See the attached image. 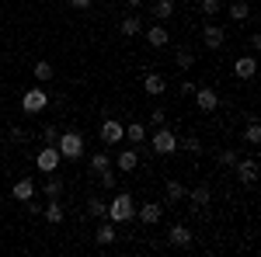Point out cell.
<instances>
[{
    "label": "cell",
    "instance_id": "ac0fdd59",
    "mask_svg": "<svg viewBox=\"0 0 261 257\" xmlns=\"http://www.w3.org/2000/svg\"><path fill=\"white\" fill-rule=\"evenodd\" d=\"M125 139H129L133 146H143V142H146V125H143V122H125Z\"/></svg>",
    "mask_w": 261,
    "mask_h": 257
},
{
    "label": "cell",
    "instance_id": "6da1fadb",
    "mask_svg": "<svg viewBox=\"0 0 261 257\" xmlns=\"http://www.w3.org/2000/svg\"><path fill=\"white\" fill-rule=\"evenodd\" d=\"M133 216H136V202H133V195H129V191H119V195L108 202L105 219H112V222H129Z\"/></svg>",
    "mask_w": 261,
    "mask_h": 257
},
{
    "label": "cell",
    "instance_id": "83f0119b",
    "mask_svg": "<svg viewBox=\"0 0 261 257\" xmlns=\"http://www.w3.org/2000/svg\"><path fill=\"white\" fill-rule=\"evenodd\" d=\"M174 63H178L181 70H192V66H195V52H192V49H178V52H174Z\"/></svg>",
    "mask_w": 261,
    "mask_h": 257
},
{
    "label": "cell",
    "instance_id": "f546056e",
    "mask_svg": "<svg viewBox=\"0 0 261 257\" xmlns=\"http://www.w3.org/2000/svg\"><path fill=\"white\" fill-rule=\"evenodd\" d=\"M60 195H63V181L49 174V181H45V198H60Z\"/></svg>",
    "mask_w": 261,
    "mask_h": 257
},
{
    "label": "cell",
    "instance_id": "7402d4cb",
    "mask_svg": "<svg viewBox=\"0 0 261 257\" xmlns=\"http://www.w3.org/2000/svg\"><path fill=\"white\" fill-rule=\"evenodd\" d=\"M143 91H146V94H164V91H167V80H164L161 73H146V77H143Z\"/></svg>",
    "mask_w": 261,
    "mask_h": 257
},
{
    "label": "cell",
    "instance_id": "7a4b0ae2",
    "mask_svg": "<svg viewBox=\"0 0 261 257\" xmlns=\"http://www.w3.org/2000/svg\"><path fill=\"white\" fill-rule=\"evenodd\" d=\"M56 150H60L63 160H81L84 153H87V150H84V136H81V132H60Z\"/></svg>",
    "mask_w": 261,
    "mask_h": 257
},
{
    "label": "cell",
    "instance_id": "484cf974",
    "mask_svg": "<svg viewBox=\"0 0 261 257\" xmlns=\"http://www.w3.org/2000/svg\"><path fill=\"white\" fill-rule=\"evenodd\" d=\"M112 167V157L105 153V150H98V153H91V170L94 174H101V170H108Z\"/></svg>",
    "mask_w": 261,
    "mask_h": 257
},
{
    "label": "cell",
    "instance_id": "4fadbf2b",
    "mask_svg": "<svg viewBox=\"0 0 261 257\" xmlns=\"http://www.w3.org/2000/svg\"><path fill=\"white\" fill-rule=\"evenodd\" d=\"M136 216H140V222L153 226V222H161V216H164V205H157V202H146V205H140V209H136Z\"/></svg>",
    "mask_w": 261,
    "mask_h": 257
},
{
    "label": "cell",
    "instance_id": "ffe728a7",
    "mask_svg": "<svg viewBox=\"0 0 261 257\" xmlns=\"http://www.w3.org/2000/svg\"><path fill=\"white\" fill-rule=\"evenodd\" d=\"M146 42H150L153 49H164V45L171 42V35H167V28H164V24H153V28H146Z\"/></svg>",
    "mask_w": 261,
    "mask_h": 257
},
{
    "label": "cell",
    "instance_id": "ba28073f",
    "mask_svg": "<svg viewBox=\"0 0 261 257\" xmlns=\"http://www.w3.org/2000/svg\"><path fill=\"white\" fill-rule=\"evenodd\" d=\"M233 170H237V178H241V184H254L258 181V160L254 157H237V163H233Z\"/></svg>",
    "mask_w": 261,
    "mask_h": 257
},
{
    "label": "cell",
    "instance_id": "8fae6325",
    "mask_svg": "<svg viewBox=\"0 0 261 257\" xmlns=\"http://www.w3.org/2000/svg\"><path fill=\"white\" fill-rule=\"evenodd\" d=\"M42 216H45V222H49V226H60L63 219H66V212H63V205H60V198H49V202L42 205Z\"/></svg>",
    "mask_w": 261,
    "mask_h": 257
},
{
    "label": "cell",
    "instance_id": "603a6c76",
    "mask_svg": "<svg viewBox=\"0 0 261 257\" xmlns=\"http://www.w3.org/2000/svg\"><path fill=\"white\" fill-rule=\"evenodd\" d=\"M105 212H108V202L105 198H98V195L87 198V216L91 219H105Z\"/></svg>",
    "mask_w": 261,
    "mask_h": 257
},
{
    "label": "cell",
    "instance_id": "5bb4252c",
    "mask_svg": "<svg viewBox=\"0 0 261 257\" xmlns=\"http://www.w3.org/2000/svg\"><path fill=\"white\" fill-rule=\"evenodd\" d=\"M167 243H171V247H192V230H188V226H171V230H167Z\"/></svg>",
    "mask_w": 261,
    "mask_h": 257
},
{
    "label": "cell",
    "instance_id": "9c48e42d",
    "mask_svg": "<svg viewBox=\"0 0 261 257\" xmlns=\"http://www.w3.org/2000/svg\"><path fill=\"white\" fill-rule=\"evenodd\" d=\"M258 73V60L254 56H237V63H233V77L237 80H251Z\"/></svg>",
    "mask_w": 261,
    "mask_h": 257
},
{
    "label": "cell",
    "instance_id": "8d00e7d4",
    "mask_svg": "<svg viewBox=\"0 0 261 257\" xmlns=\"http://www.w3.org/2000/svg\"><path fill=\"white\" fill-rule=\"evenodd\" d=\"M150 122H153V125H164V122H167V111H164V108H153Z\"/></svg>",
    "mask_w": 261,
    "mask_h": 257
},
{
    "label": "cell",
    "instance_id": "4316f807",
    "mask_svg": "<svg viewBox=\"0 0 261 257\" xmlns=\"http://www.w3.org/2000/svg\"><path fill=\"white\" fill-rule=\"evenodd\" d=\"M53 73H56V70H53V63H45V60L35 63V80H39V83H49Z\"/></svg>",
    "mask_w": 261,
    "mask_h": 257
},
{
    "label": "cell",
    "instance_id": "5b68a950",
    "mask_svg": "<svg viewBox=\"0 0 261 257\" xmlns=\"http://www.w3.org/2000/svg\"><path fill=\"white\" fill-rule=\"evenodd\" d=\"M98 136H101V142H105V146H119L122 139H125V122L105 119V122L98 125Z\"/></svg>",
    "mask_w": 261,
    "mask_h": 257
},
{
    "label": "cell",
    "instance_id": "2e32d148",
    "mask_svg": "<svg viewBox=\"0 0 261 257\" xmlns=\"http://www.w3.org/2000/svg\"><path fill=\"white\" fill-rule=\"evenodd\" d=\"M185 198L192 202V209H205V205H209V198H213V191H209V184H199V188L185 191Z\"/></svg>",
    "mask_w": 261,
    "mask_h": 257
},
{
    "label": "cell",
    "instance_id": "d6a6232c",
    "mask_svg": "<svg viewBox=\"0 0 261 257\" xmlns=\"http://www.w3.org/2000/svg\"><path fill=\"white\" fill-rule=\"evenodd\" d=\"M237 157H241L237 150H220V163H223V167H233V163H237Z\"/></svg>",
    "mask_w": 261,
    "mask_h": 257
},
{
    "label": "cell",
    "instance_id": "8992f818",
    "mask_svg": "<svg viewBox=\"0 0 261 257\" xmlns=\"http://www.w3.org/2000/svg\"><path fill=\"white\" fill-rule=\"evenodd\" d=\"M60 163H63V157H60V150H56V146H42L39 153H35V167H39L42 174H56V170H60Z\"/></svg>",
    "mask_w": 261,
    "mask_h": 257
},
{
    "label": "cell",
    "instance_id": "b9f144b4",
    "mask_svg": "<svg viewBox=\"0 0 261 257\" xmlns=\"http://www.w3.org/2000/svg\"><path fill=\"white\" fill-rule=\"evenodd\" d=\"M143 0H125V7H140Z\"/></svg>",
    "mask_w": 261,
    "mask_h": 257
},
{
    "label": "cell",
    "instance_id": "60d3db41",
    "mask_svg": "<svg viewBox=\"0 0 261 257\" xmlns=\"http://www.w3.org/2000/svg\"><path fill=\"white\" fill-rule=\"evenodd\" d=\"M70 7H77V11H87V7H91V0H70Z\"/></svg>",
    "mask_w": 261,
    "mask_h": 257
},
{
    "label": "cell",
    "instance_id": "74e56055",
    "mask_svg": "<svg viewBox=\"0 0 261 257\" xmlns=\"http://www.w3.org/2000/svg\"><path fill=\"white\" fill-rule=\"evenodd\" d=\"M24 205H28V212H32V216H42V205H39V202H35V198H28Z\"/></svg>",
    "mask_w": 261,
    "mask_h": 257
},
{
    "label": "cell",
    "instance_id": "f1b7e54d",
    "mask_svg": "<svg viewBox=\"0 0 261 257\" xmlns=\"http://www.w3.org/2000/svg\"><path fill=\"white\" fill-rule=\"evenodd\" d=\"M244 139H247V146H258V142H261V125L254 119H251L247 129H244Z\"/></svg>",
    "mask_w": 261,
    "mask_h": 257
},
{
    "label": "cell",
    "instance_id": "1f68e13d",
    "mask_svg": "<svg viewBox=\"0 0 261 257\" xmlns=\"http://www.w3.org/2000/svg\"><path fill=\"white\" fill-rule=\"evenodd\" d=\"M56 139H60V132L53 125H42V146H56Z\"/></svg>",
    "mask_w": 261,
    "mask_h": 257
},
{
    "label": "cell",
    "instance_id": "e0dca14e",
    "mask_svg": "<svg viewBox=\"0 0 261 257\" xmlns=\"http://www.w3.org/2000/svg\"><path fill=\"white\" fill-rule=\"evenodd\" d=\"M115 237H119L115 222H112V219H101V226H98V233H94V240H98L101 247H108V243H115Z\"/></svg>",
    "mask_w": 261,
    "mask_h": 257
},
{
    "label": "cell",
    "instance_id": "9a60e30c",
    "mask_svg": "<svg viewBox=\"0 0 261 257\" xmlns=\"http://www.w3.org/2000/svg\"><path fill=\"white\" fill-rule=\"evenodd\" d=\"M11 195H14V202H28V198H35V181H32V178H18V181H14V188H11Z\"/></svg>",
    "mask_w": 261,
    "mask_h": 257
},
{
    "label": "cell",
    "instance_id": "e575fe53",
    "mask_svg": "<svg viewBox=\"0 0 261 257\" xmlns=\"http://www.w3.org/2000/svg\"><path fill=\"white\" fill-rule=\"evenodd\" d=\"M101 188H115V170H101Z\"/></svg>",
    "mask_w": 261,
    "mask_h": 257
},
{
    "label": "cell",
    "instance_id": "cb8c5ba5",
    "mask_svg": "<svg viewBox=\"0 0 261 257\" xmlns=\"http://www.w3.org/2000/svg\"><path fill=\"white\" fill-rule=\"evenodd\" d=\"M122 35H125V39H133V35H140L143 32V24H140V18H136V14H129V18H122Z\"/></svg>",
    "mask_w": 261,
    "mask_h": 257
},
{
    "label": "cell",
    "instance_id": "d590c367",
    "mask_svg": "<svg viewBox=\"0 0 261 257\" xmlns=\"http://www.w3.org/2000/svg\"><path fill=\"white\" fill-rule=\"evenodd\" d=\"M247 49H251V52H258V49H261V35H258V32L247 35Z\"/></svg>",
    "mask_w": 261,
    "mask_h": 257
},
{
    "label": "cell",
    "instance_id": "44dd1931",
    "mask_svg": "<svg viewBox=\"0 0 261 257\" xmlns=\"http://www.w3.org/2000/svg\"><path fill=\"white\" fill-rule=\"evenodd\" d=\"M226 14L237 21V24H241V21H251V4H247V0H233V4L226 7Z\"/></svg>",
    "mask_w": 261,
    "mask_h": 257
},
{
    "label": "cell",
    "instance_id": "4dcf8cb0",
    "mask_svg": "<svg viewBox=\"0 0 261 257\" xmlns=\"http://www.w3.org/2000/svg\"><path fill=\"white\" fill-rule=\"evenodd\" d=\"M220 11H223V0H202V14L205 18H216Z\"/></svg>",
    "mask_w": 261,
    "mask_h": 257
},
{
    "label": "cell",
    "instance_id": "d6986e66",
    "mask_svg": "<svg viewBox=\"0 0 261 257\" xmlns=\"http://www.w3.org/2000/svg\"><path fill=\"white\" fill-rule=\"evenodd\" d=\"M164 198H167V205H178V202H185V184L171 178L167 184H164Z\"/></svg>",
    "mask_w": 261,
    "mask_h": 257
},
{
    "label": "cell",
    "instance_id": "3957f363",
    "mask_svg": "<svg viewBox=\"0 0 261 257\" xmlns=\"http://www.w3.org/2000/svg\"><path fill=\"white\" fill-rule=\"evenodd\" d=\"M49 108V94H45V87H28L24 94H21V111L24 115H39Z\"/></svg>",
    "mask_w": 261,
    "mask_h": 257
},
{
    "label": "cell",
    "instance_id": "52a82bcc",
    "mask_svg": "<svg viewBox=\"0 0 261 257\" xmlns=\"http://www.w3.org/2000/svg\"><path fill=\"white\" fill-rule=\"evenodd\" d=\"M192 98H195V104H199V111H205V115L220 108V94H216L213 87H195V94H192Z\"/></svg>",
    "mask_w": 261,
    "mask_h": 257
},
{
    "label": "cell",
    "instance_id": "277c9868",
    "mask_svg": "<svg viewBox=\"0 0 261 257\" xmlns=\"http://www.w3.org/2000/svg\"><path fill=\"white\" fill-rule=\"evenodd\" d=\"M150 146H153V153H161V157H171L174 150L181 146V139L167 129V125H157V132H153V139H150Z\"/></svg>",
    "mask_w": 261,
    "mask_h": 257
},
{
    "label": "cell",
    "instance_id": "ab89813d",
    "mask_svg": "<svg viewBox=\"0 0 261 257\" xmlns=\"http://www.w3.org/2000/svg\"><path fill=\"white\" fill-rule=\"evenodd\" d=\"M11 139H14V142H24V129L14 125V129H11Z\"/></svg>",
    "mask_w": 261,
    "mask_h": 257
},
{
    "label": "cell",
    "instance_id": "d4e9b609",
    "mask_svg": "<svg viewBox=\"0 0 261 257\" xmlns=\"http://www.w3.org/2000/svg\"><path fill=\"white\" fill-rule=\"evenodd\" d=\"M174 14V0H153V18L157 21H167Z\"/></svg>",
    "mask_w": 261,
    "mask_h": 257
},
{
    "label": "cell",
    "instance_id": "f35d334b",
    "mask_svg": "<svg viewBox=\"0 0 261 257\" xmlns=\"http://www.w3.org/2000/svg\"><path fill=\"white\" fill-rule=\"evenodd\" d=\"M195 87H199V83H192V80H181V94H195Z\"/></svg>",
    "mask_w": 261,
    "mask_h": 257
},
{
    "label": "cell",
    "instance_id": "30bf717a",
    "mask_svg": "<svg viewBox=\"0 0 261 257\" xmlns=\"http://www.w3.org/2000/svg\"><path fill=\"white\" fill-rule=\"evenodd\" d=\"M202 42H205L209 49H223V42H226V32H223L220 24H213V21H209V24L202 28Z\"/></svg>",
    "mask_w": 261,
    "mask_h": 257
},
{
    "label": "cell",
    "instance_id": "7c38bea8",
    "mask_svg": "<svg viewBox=\"0 0 261 257\" xmlns=\"http://www.w3.org/2000/svg\"><path fill=\"white\" fill-rule=\"evenodd\" d=\"M115 167H119L122 174H133L140 167V150H122L119 157H115Z\"/></svg>",
    "mask_w": 261,
    "mask_h": 257
},
{
    "label": "cell",
    "instance_id": "836d02e7",
    "mask_svg": "<svg viewBox=\"0 0 261 257\" xmlns=\"http://www.w3.org/2000/svg\"><path fill=\"white\" fill-rule=\"evenodd\" d=\"M185 150H188V153H202V142H199V136H185Z\"/></svg>",
    "mask_w": 261,
    "mask_h": 257
}]
</instances>
